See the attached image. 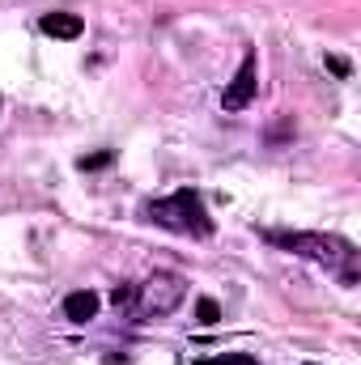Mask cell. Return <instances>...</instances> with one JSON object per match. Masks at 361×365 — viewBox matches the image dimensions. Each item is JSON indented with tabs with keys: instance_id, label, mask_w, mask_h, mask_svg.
Segmentation results:
<instances>
[{
	"instance_id": "obj_1",
	"label": "cell",
	"mask_w": 361,
	"mask_h": 365,
	"mask_svg": "<svg viewBox=\"0 0 361 365\" xmlns=\"http://www.w3.org/2000/svg\"><path fill=\"white\" fill-rule=\"evenodd\" d=\"M264 238H268L272 247H285V251H293V255H302V259H310V264L327 268V272L336 276L345 289H353V284H357L361 251L349 242V238H340V234H306V230L280 234V230H264Z\"/></svg>"
},
{
	"instance_id": "obj_2",
	"label": "cell",
	"mask_w": 361,
	"mask_h": 365,
	"mask_svg": "<svg viewBox=\"0 0 361 365\" xmlns=\"http://www.w3.org/2000/svg\"><path fill=\"white\" fill-rule=\"evenodd\" d=\"M145 217L158 221L162 230L187 234V238H208L213 234V217H208L200 191H191V187H179L175 195H162V200L145 204Z\"/></svg>"
},
{
	"instance_id": "obj_3",
	"label": "cell",
	"mask_w": 361,
	"mask_h": 365,
	"mask_svg": "<svg viewBox=\"0 0 361 365\" xmlns=\"http://www.w3.org/2000/svg\"><path fill=\"white\" fill-rule=\"evenodd\" d=\"M187 297V280L179 272H153L141 289H136V310L141 319H162V314H175Z\"/></svg>"
},
{
	"instance_id": "obj_4",
	"label": "cell",
	"mask_w": 361,
	"mask_h": 365,
	"mask_svg": "<svg viewBox=\"0 0 361 365\" xmlns=\"http://www.w3.org/2000/svg\"><path fill=\"white\" fill-rule=\"evenodd\" d=\"M251 98H255V51H247V56H243V64H238L234 81L225 86V93H221V106H225V110H247V106H251Z\"/></svg>"
},
{
	"instance_id": "obj_5",
	"label": "cell",
	"mask_w": 361,
	"mask_h": 365,
	"mask_svg": "<svg viewBox=\"0 0 361 365\" xmlns=\"http://www.w3.org/2000/svg\"><path fill=\"white\" fill-rule=\"evenodd\" d=\"M39 30L51 34V38H81V34H86V21H81L77 13H43Z\"/></svg>"
},
{
	"instance_id": "obj_6",
	"label": "cell",
	"mask_w": 361,
	"mask_h": 365,
	"mask_svg": "<svg viewBox=\"0 0 361 365\" xmlns=\"http://www.w3.org/2000/svg\"><path fill=\"white\" fill-rule=\"evenodd\" d=\"M93 314H98V293L93 289H77V293L64 297V319L68 323H90Z\"/></svg>"
},
{
	"instance_id": "obj_7",
	"label": "cell",
	"mask_w": 361,
	"mask_h": 365,
	"mask_svg": "<svg viewBox=\"0 0 361 365\" xmlns=\"http://www.w3.org/2000/svg\"><path fill=\"white\" fill-rule=\"evenodd\" d=\"M195 319H200L204 327H213V323H221V306H217L213 297H200V302H195Z\"/></svg>"
},
{
	"instance_id": "obj_8",
	"label": "cell",
	"mask_w": 361,
	"mask_h": 365,
	"mask_svg": "<svg viewBox=\"0 0 361 365\" xmlns=\"http://www.w3.org/2000/svg\"><path fill=\"white\" fill-rule=\"evenodd\" d=\"M132 302H136V284H115V289H111V306H115V310H128Z\"/></svg>"
},
{
	"instance_id": "obj_9",
	"label": "cell",
	"mask_w": 361,
	"mask_h": 365,
	"mask_svg": "<svg viewBox=\"0 0 361 365\" xmlns=\"http://www.w3.org/2000/svg\"><path fill=\"white\" fill-rule=\"evenodd\" d=\"M200 365H260L251 353H221V357H204Z\"/></svg>"
},
{
	"instance_id": "obj_10",
	"label": "cell",
	"mask_w": 361,
	"mask_h": 365,
	"mask_svg": "<svg viewBox=\"0 0 361 365\" xmlns=\"http://www.w3.org/2000/svg\"><path fill=\"white\" fill-rule=\"evenodd\" d=\"M106 162H111V153H93V158H81L77 166H81V170H102Z\"/></svg>"
},
{
	"instance_id": "obj_11",
	"label": "cell",
	"mask_w": 361,
	"mask_h": 365,
	"mask_svg": "<svg viewBox=\"0 0 361 365\" xmlns=\"http://www.w3.org/2000/svg\"><path fill=\"white\" fill-rule=\"evenodd\" d=\"M306 365H315V361H306Z\"/></svg>"
}]
</instances>
